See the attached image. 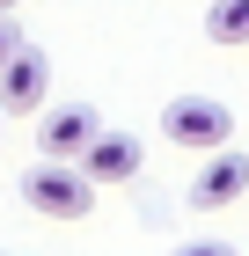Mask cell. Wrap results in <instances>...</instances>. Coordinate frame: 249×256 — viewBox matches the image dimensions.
<instances>
[{
    "mask_svg": "<svg viewBox=\"0 0 249 256\" xmlns=\"http://www.w3.org/2000/svg\"><path fill=\"white\" fill-rule=\"evenodd\" d=\"M96 190H103V183L88 176L81 161H52V154L22 176V205H30L37 220H88V212H96Z\"/></svg>",
    "mask_w": 249,
    "mask_h": 256,
    "instance_id": "6da1fadb",
    "label": "cell"
},
{
    "mask_svg": "<svg viewBox=\"0 0 249 256\" xmlns=\"http://www.w3.org/2000/svg\"><path fill=\"white\" fill-rule=\"evenodd\" d=\"M161 139L183 146V154H220L234 139V110L220 96H176L169 110H161Z\"/></svg>",
    "mask_w": 249,
    "mask_h": 256,
    "instance_id": "7a4b0ae2",
    "label": "cell"
},
{
    "mask_svg": "<svg viewBox=\"0 0 249 256\" xmlns=\"http://www.w3.org/2000/svg\"><path fill=\"white\" fill-rule=\"evenodd\" d=\"M44 96H52V59L37 44H15L0 66V118H30V110H44Z\"/></svg>",
    "mask_w": 249,
    "mask_h": 256,
    "instance_id": "3957f363",
    "label": "cell"
},
{
    "mask_svg": "<svg viewBox=\"0 0 249 256\" xmlns=\"http://www.w3.org/2000/svg\"><path fill=\"white\" fill-rule=\"evenodd\" d=\"M242 190H249V154L220 146V154H205V168L191 176L183 205H191V212H227V205H242Z\"/></svg>",
    "mask_w": 249,
    "mask_h": 256,
    "instance_id": "277c9868",
    "label": "cell"
},
{
    "mask_svg": "<svg viewBox=\"0 0 249 256\" xmlns=\"http://www.w3.org/2000/svg\"><path fill=\"white\" fill-rule=\"evenodd\" d=\"M96 132H103V118L88 110V102H66V110H52V118L37 124V146L52 161H81L88 146H96Z\"/></svg>",
    "mask_w": 249,
    "mask_h": 256,
    "instance_id": "5b68a950",
    "label": "cell"
},
{
    "mask_svg": "<svg viewBox=\"0 0 249 256\" xmlns=\"http://www.w3.org/2000/svg\"><path fill=\"white\" fill-rule=\"evenodd\" d=\"M81 168H88L96 183H132L139 168H147V146H139L132 132H110V124H103V132H96V146L81 154Z\"/></svg>",
    "mask_w": 249,
    "mask_h": 256,
    "instance_id": "8992f818",
    "label": "cell"
},
{
    "mask_svg": "<svg viewBox=\"0 0 249 256\" xmlns=\"http://www.w3.org/2000/svg\"><path fill=\"white\" fill-rule=\"evenodd\" d=\"M205 37L227 44V52H242L249 44V0H212L205 8Z\"/></svg>",
    "mask_w": 249,
    "mask_h": 256,
    "instance_id": "52a82bcc",
    "label": "cell"
},
{
    "mask_svg": "<svg viewBox=\"0 0 249 256\" xmlns=\"http://www.w3.org/2000/svg\"><path fill=\"white\" fill-rule=\"evenodd\" d=\"M169 256H234V242H212V234H198V242H176Z\"/></svg>",
    "mask_w": 249,
    "mask_h": 256,
    "instance_id": "ba28073f",
    "label": "cell"
},
{
    "mask_svg": "<svg viewBox=\"0 0 249 256\" xmlns=\"http://www.w3.org/2000/svg\"><path fill=\"white\" fill-rule=\"evenodd\" d=\"M15 44H22V37H15V22L0 15V66H8V52H15Z\"/></svg>",
    "mask_w": 249,
    "mask_h": 256,
    "instance_id": "9c48e42d",
    "label": "cell"
},
{
    "mask_svg": "<svg viewBox=\"0 0 249 256\" xmlns=\"http://www.w3.org/2000/svg\"><path fill=\"white\" fill-rule=\"evenodd\" d=\"M8 8H22V0H0V15H8Z\"/></svg>",
    "mask_w": 249,
    "mask_h": 256,
    "instance_id": "30bf717a",
    "label": "cell"
},
{
    "mask_svg": "<svg viewBox=\"0 0 249 256\" xmlns=\"http://www.w3.org/2000/svg\"><path fill=\"white\" fill-rule=\"evenodd\" d=\"M0 256H8V249H0Z\"/></svg>",
    "mask_w": 249,
    "mask_h": 256,
    "instance_id": "8fae6325",
    "label": "cell"
}]
</instances>
